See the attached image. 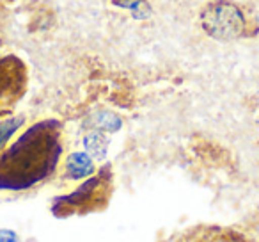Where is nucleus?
<instances>
[{
  "label": "nucleus",
  "mask_w": 259,
  "mask_h": 242,
  "mask_svg": "<svg viewBox=\"0 0 259 242\" xmlns=\"http://www.w3.org/2000/svg\"><path fill=\"white\" fill-rule=\"evenodd\" d=\"M62 152L61 125L54 119L32 125L0 155V189L22 191L54 173Z\"/></svg>",
  "instance_id": "1"
},
{
  "label": "nucleus",
  "mask_w": 259,
  "mask_h": 242,
  "mask_svg": "<svg viewBox=\"0 0 259 242\" xmlns=\"http://www.w3.org/2000/svg\"><path fill=\"white\" fill-rule=\"evenodd\" d=\"M201 25L208 36L220 41L238 40L245 36V15L234 2L217 0L201 11Z\"/></svg>",
  "instance_id": "2"
},
{
  "label": "nucleus",
  "mask_w": 259,
  "mask_h": 242,
  "mask_svg": "<svg viewBox=\"0 0 259 242\" xmlns=\"http://www.w3.org/2000/svg\"><path fill=\"white\" fill-rule=\"evenodd\" d=\"M110 194V173L91 178L83 185H80L73 194L57 199L54 212L57 216H69L76 212H91L105 205Z\"/></svg>",
  "instance_id": "3"
},
{
  "label": "nucleus",
  "mask_w": 259,
  "mask_h": 242,
  "mask_svg": "<svg viewBox=\"0 0 259 242\" xmlns=\"http://www.w3.org/2000/svg\"><path fill=\"white\" fill-rule=\"evenodd\" d=\"M25 64L15 55L0 59V112L11 111L25 91Z\"/></svg>",
  "instance_id": "4"
},
{
  "label": "nucleus",
  "mask_w": 259,
  "mask_h": 242,
  "mask_svg": "<svg viewBox=\"0 0 259 242\" xmlns=\"http://www.w3.org/2000/svg\"><path fill=\"white\" fill-rule=\"evenodd\" d=\"M176 242H252L243 233L224 226H195Z\"/></svg>",
  "instance_id": "5"
},
{
  "label": "nucleus",
  "mask_w": 259,
  "mask_h": 242,
  "mask_svg": "<svg viewBox=\"0 0 259 242\" xmlns=\"http://www.w3.org/2000/svg\"><path fill=\"white\" fill-rule=\"evenodd\" d=\"M93 171H94L93 159L87 153L76 152L73 155H69L68 160H66V173L73 180H80V178L89 177V175H93Z\"/></svg>",
  "instance_id": "6"
},
{
  "label": "nucleus",
  "mask_w": 259,
  "mask_h": 242,
  "mask_svg": "<svg viewBox=\"0 0 259 242\" xmlns=\"http://www.w3.org/2000/svg\"><path fill=\"white\" fill-rule=\"evenodd\" d=\"M83 145H85L87 153H89V155H93L94 159L103 160L105 155H107L108 139L105 137L101 132H93V134H89L85 139H83Z\"/></svg>",
  "instance_id": "7"
},
{
  "label": "nucleus",
  "mask_w": 259,
  "mask_h": 242,
  "mask_svg": "<svg viewBox=\"0 0 259 242\" xmlns=\"http://www.w3.org/2000/svg\"><path fill=\"white\" fill-rule=\"evenodd\" d=\"M23 121H25V118H23V116H18V118L6 119V121L0 123V150L4 148L6 143L11 139V135L15 134L20 127H22Z\"/></svg>",
  "instance_id": "8"
},
{
  "label": "nucleus",
  "mask_w": 259,
  "mask_h": 242,
  "mask_svg": "<svg viewBox=\"0 0 259 242\" xmlns=\"http://www.w3.org/2000/svg\"><path fill=\"white\" fill-rule=\"evenodd\" d=\"M96 127L103 128V130L114 132L121 127V119L117 116L110 114V112H101V114L96 116Z\"/></svg>",
  "instance_id": "9"
},
{
  "label": "nucleus",
  "mask_w": 259,
  "mask_h": 242,
  "mask_svg": "<svg viewBox=\"0 0 259 242\" xmlns=\"http://www.w3.org/2000/svg\"><path fill=\"white\" fill-rule=\"evenodd\" d=\"M0 242H16V233L11 230H0Z\"/></svg>",
  "instance_id": "10"
},
{
  "label": "nucleus",
  "mask_w": 259,
  "mask_h": 242,
  "mask_svg": "<svg viewBox=\"0 0 259 242\" xmlns=\"http://www.w3.org/2000/svg\"><path fill=\"white\" fill-rule=\"evenodd\" d=\"M9 2H11V0H9Z\"/></svg>",
  "instance_id": "11"
},
{
  "label": "nucleus",
  "mask_w": 259,
  "mask_h": 242,
  "mask_svg": "<svg viewBox=\"0 0 259 242\" xmlns=\"http://www.w3.org/2000/svg\"><path fill=\"white\" fill-rule=\"evenodd\" d=\"M114 2H115V0H114Z\"/></svg>",
  "instance_id": "12"
}]
</instances>
